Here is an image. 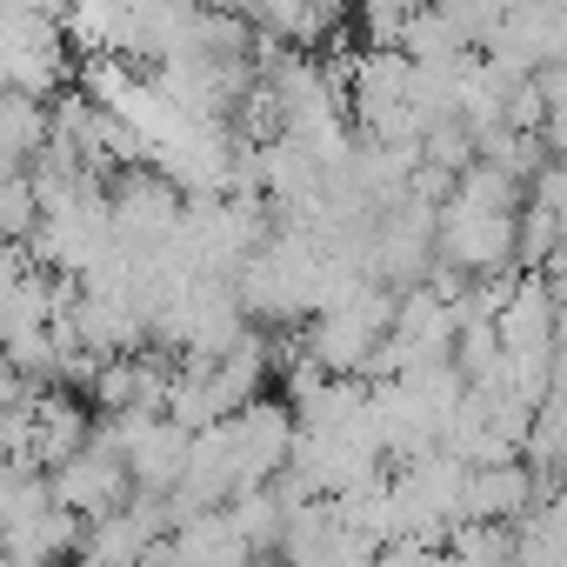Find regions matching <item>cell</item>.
<instances>
[{"label":"cell","instance_id":"6da1fadb","mask_svg":"<svg viewBox=\"0 0 567 567\" xmlns=\"http://www.w3.org/2000/svg\"><path fill=\"white\" fill-rule=\"evenodd\" d=\"M0 74H8L14 94L54 101L81 81V48L68 34V21L48 14H8L0 21Z\"/></svg>","mask_w":567,"mask_h":567},{"label":"cell","instance_id":"7a4b0ae2","mask_svg":"<svg viewBox=\"0 0 567 567\" xmlns=\"http://www.w3.org/2000/svg\"><path fill=\"white\" fill-rule=\"evenodd\" d=\"M134 494H141V487H134L127 454H121L114 441H101V434H94L74 461H61V467H54V501H61V507H74L87 527H94V520H107V514H121Z\"/></svg>","mask_w":567,"mask_h":567},{"label":"cell","instance_id":"3957f363","mask_svg":"<svg viewBox=\"0 0 567 567\" xmlns=\"http://www.w3.org/2000/svg\"><path fill=\"white\" fill-rule=\"evenodd\" d=\"M514 254H520V214H474L461 200L441 207V260H454L481 280V274L520 267Z\"/></svg>","mask_w":567,"mask_h":567},{"label":"cell","instance_id":"277c9868","mask_svg":"<svg viewBox=\"0 0 567 567\" xmlns=\"http://www.w3.org/2000/svg\"><path fill=\"white\" fill-rule=\"evenodd\" d=\"M48 141H54V101L8 87V101H0V161H8V174H28Z\"/></svg>","mask_w":567,"mask_h":567},{"label":"cell","instance_id":"5b68a950","mask_svg":"<svg viewBox=\"0 0 567 567\" xmlns=\"http://www.w3.org/2000/svg\"><path fill=\"white\" fill-rule=\"evenodd\" d=\"M247 21L267 34V41H288L301 54H315L321 41L341 34V21L328 8H315V0H247Z\"/></svg>","mask_w":567,"mask_h":567},{"label":"cell","instance_id":"8992f818","mask_svg":"<svg viewBox=\"0 0 567 567\" xmlns=\"http://www.w3.org/2000/svg\"><path fill=\"white\" fill-rule=\"evenodd\" d=\"M288 514H295V501L280 494V481H267V487H240L234 501H227V520H234V534L267 560V554H280V534H288Z\"/></svg>","mask_w":567,"mask_h":567},{"label":"cell","instance_id":"52a82bcc","mask_svg":"<svg viewBox=\"0 0 567 567\" xmlns=\"http://www.w3.org/2000/svg\"><path fill=\"white\" fill-rule=\"evenodd\" d=\"M421 8L427 0H354V28H361L368 48H401Z\"/></svg>","mask_w":567,"mask_h":567},{"label":"cell","instance_id":"ba28073f","mask_svg":"<svg viewBox=\"0 0 567 567\" xmlns=\"http://www.w3.org/2000/svg\"><path fill=\"white\" fill-rule=\"evenodd\" d=\"M41 220H48V200H41L34 174H8V181H0V234H8V240H34Z\"/></svg>","mask_w":567,"mask_h":567},{"label":"cell","instance_id":"9c48e42d","mask_svg":"<svg viewBox=\"0 0 567 567\" xmlns=\"http://www.w3.org/2000/svg\"><path fill=\"white\" fill-rule=\"evenodd\" d=\"M441 8H447L461 28H467V41H474V48H487V41H494V34L514 21V8H520V0H441Z\"/></svg>","mask_w":567,"mask_h":567},{"label":"cell","instance_id":"30bf717a","mask_svg":"<svg viewBox=\"0 0 567 567\" xmlns=\"http://www.w3.org/2000/svg\"><path fill=\"white\" fill-rule=\"evenodd\" d=\"M8 14H48V21H68V0H0Z\"/></svg>","mask_w":567,"mask_h":567},{"label":"cell","instance_id":"8fae6325","mask_svg":"<svg viewBox=\"0 0 567 567\" xmlns=\"http://www.w3.org/2000/svg\"><path fill=\"white\" fill-rule=\"evenodd\" d=\"M200 8H234V14H247V0H200Z\"/></svg>","mask_w":567,"mask_h":567}]
</instances>
